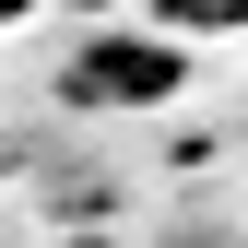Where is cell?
Instances as JSON below:
<instances>
[{"label": "cell", "mask_w": 248, "mask_h": 248, "mask_svg": "<svg viewBox=\"0 0 248 248\" xmlns=\"http://www.w3.org/2000/svg\"><path fill=\"white\" fill-rule=\"evenodd\" d=\"M177 83H189V47L177 36H95L71 71H59V95L71 107H166Z\"/></svg>", "instance_id": "cell-1"}, {"label": "cell", "mask_w": 248, "mask_h": 248, "mask_svg": "<svg viewBox=\"0 0 248 248\" xmlns=\"http://www.w3.org/2000/svg\"><path fill=\"white\" fill-rule=\"evenodd\" d=\"M236 24H248V0H154V36H177V47L189 36H236Z\"/></svg>", "instance_id": "cell-2"}, {"label": "cell", "mask_w": 248, "mask_h": 248, "mask_svg": "<svg viewBox=\"0 0 248 248\" xmlns=\"http://www.w3.org/2000/svg\"><path fill=\"white\" fill-rule=\"evenodd\" d=\"M83 12H118V0H83Z\"/></svg>", "instance_id": "cell-3"}]
</instances>
